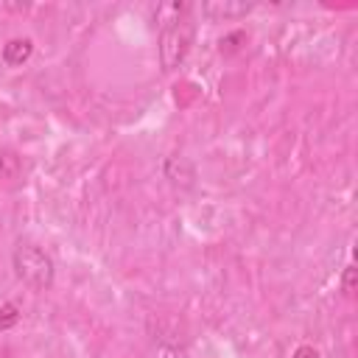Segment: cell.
Here are the masks:
<instances>
[{"label": "cell", "mask_w": 358, "mask_h": 358, "mask_svg": "<svg viewBox=\"0 0 358 358\" xmlns=\"http://www.w3.org/2000/svg\"><path fill=\"white\" fill-rule=\"evenodd\" d=\"M193 6L187 3H176V11L171 20H165L162 31H159V45H157V53H159V67L165 73H173L185 64L190 48H193V39H196V22L190 17Z\"/></svg>", "instance_id": "cell-1"}, {"label": "cell", "mask_w": 358, "mask_h": 358, "mask_svg": "<svg viewBox=\"0 0 358 358\" xmlns=\"http://www.w3.org/2000/svg\"><path fill=\"white\" fill-rule=\"evenodd\" d=\"M11 268L22 285L31 291H50L56 282V263L53 257L34 241H17L11 249Z\"/></svg>", "instance_id": "cell-2"}, {"label": "cell", "mask_w": 358, "mask_h": 358, "mask_svg": "<svg viewBox=\"0 0 358 358\" xmlns=\"http://www.w3.org/2000/svg\"><path fill=\"white\" fill-rule=\"evenodd\" d=\"M162 173H165V179H168L176 190H193V187H196V165H193L185 154H171V157H165Z\"/></svg>", "instance_id": "cell-3"}, {"label": "cell", "mask_w": 358, "mask_h": 358, "mask_svg": "<svg viewBox=\"0 0 358 358\" xmlns=\"http://www.w3.org/2000/svg\"><path fill=\"white\" fill-rule=\"evenodd\" d=\"M31 56H34V39L28 36H11L0 50V59L8 67H22Z\"/></svg>", "instance_id": "cell-4"}, {"label": "cell", "mask_w": 358, "mask_h": 358, "mask_svg": "<svg viewBox=\"0 0 358 358\" xmlns=\"http://www.w3.org/2000/svg\"><path fill=\"white\" fill-rule=\"evenodd\" d=\"M255 6L252 3H235V0H215V3H204L201 14L210 20H235V17H246Z\"/></svg>", "instance_id": "cell-5"}, {"label": "cell", "mask_w": 358, "mask_h": 358, "mask_svg": "<svg viewBox=\"0 0 358 358\" xmlns=\"http://www.w3.org/2000/svg\"><path fill=\"white\" fill-rule=\"evenodd\" d=\"M22 173V157L11 148H0V182H14Z\"/></svg>", "instance_id": "cell-6"}, {"label": "cell", "mask_w": 358, "mask_h": 358, "mask_svg": "<svg viewBox=\"0 0 358 358\" xmlns=\"http://www.w3.org/2000/svg\"><path fill=\"white\" fill-rule=\"evenodd\" d=\"M22 319V308L14 302V299H3L0 302V333H8L20 324Z\"/></svg>", "instance_id": "cell-7"}, {"label": "cell", "mask_w": 358, "mask_h": 358, "mask_svg": "<svg viewBox=\"0 0 358 358\" xmlns=\"http://www.w3.org/2000/svg\"><path fill=\"white\" fill-rule=\"evenodd\" d=\"M341 291H344V296H352L355 294V266L352 263H347L341 268Z\"/></svg>", "instance_id": "cell-8"}, {"label": "cell", "mask_w": 358, "mask_h": 358, "mask_svg": "<svg viewBox=\"0 0 358 358\" xmlns=\"http://www.w3.org/2000/svg\"><path fill=\"white\" fill-rule=\"evenodd\" d=\"M291 358H322V352H319L313 344H299V347L291 352Z\"/></svg>", "instance_id": "cell-9"}, {"label": "cell", "mask_w": 358, "mask_h": 358, "mask_svg": "<svg viewBox=\"0 0 358 358\" xmlns=\"http://www.w3.org/2000/svg\"><path fill=\"white\" fill-rule=\"evenodd\" d=\"M0 232H3V218H0Z\"/></svg>", "instance_id": "cell-10"}]
</instances>
